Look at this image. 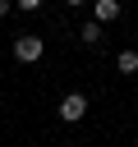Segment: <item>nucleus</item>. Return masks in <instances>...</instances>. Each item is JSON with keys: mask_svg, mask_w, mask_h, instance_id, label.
Listing matches in <instances>:
<instances>
[{"mask_svg": "<svg viewBox=\"0 0 138 147\" xmlns=\"http://www.w3.org/2000/svg\"><path fill=\"white\" fill-rule=\"evenodd\" d=\"M92 18H97L101 28L115 23V18H120V0H97V5H92Z\"/></svg>", "mask_w": 138, "mask_h": 147, "instance_id": "7ed1b4c3", "label": "nucleus"}, {"mask_svg": "<svg viewBox=\"0 0 138 147\" xmlns=\"http://www.w3.org/2000/svg\"><path fill=\"white\" fill-rule=\"evenodd\" d=\"M55 115H60L64 124H78V119L87 115V96H83V92H69V96H60V106H55Z\"/></svg>", "mask_w": 138, "mask_h": 147, "instance_id": "f03ea898", "label": "nucleus"}, {"mask_svg": "<svg viewBox=\"0 0 138 147\" xmlns=\"http://www.w3.org/2000/svg\"><path fill=\"white\" fill-rule=\"evenodd\" d=\"M78 41H87V46H97V41H101V23H97V18H87V23L78 28Z\"/></svg>", "mask_w": 138, "mask_h": 147, "instance_id": "20e7f679", "label": "nucleus"}, {"mask_svg": "<svg viewBox=\"0 0 138 147\" xmlns=\"http://www.w3.org/2000/svg\"><path fill=\"white\" fill-rule=\"evenodd\" d=\"M9 9H18V5H14V0H0V18H5Z\"/></svg>", "mask_w": 138, "mask_h": 147, "instance_id": "0eeeda50", "label": "nucleus"}, {"mask_svg": "<svg viewBox=\"0 0 138 147\" xmlns=\"http://www.w3.org/2000/svg\"><path fill=\"white\" fill-rule=\"evenodd\" d=\"M115 69L120 74H138V51H120L115 55Z\"/></svg>", "mask_w": 138, "mask_h": 147, "instance_id": "39448f33", "label": "nucleus"}, {"mask_svg": "<svg viewBox=\"0 0 138 147\" xmlns=\"http://www.w3.org/2000/svg\"><path fill=\"white\" fill-rule=\"evenodd\" d=\"M14 5H18L23 14H37V9H41V0H14Z\"/></svg>", "mask_w": 138, "mask_h": 147, "instance_id": "423d86ee", "label": "nucleus"}, {"mask_svg": "<svg viewBox=\"0 0 138 147\" xmlns=\"http://www.w3.org/2000/svg\"><path fill=\"white\" fill-rule=\"evenodd\" d=\"M69 5H74V9H78V5H87V0H69Z\"/></svg>", "mask_w": 138, "mask_h": 147, "instance_id": "6e6552de", "label": "nucleus"}, {"mask_svg": "<svg viewBox=\"0 0 138 147\" xmlns=\"http://www.w3.org/2000/svg\"><path fill=\"white\" fill-rule=\"evenodd\" d=\"M41 51H46V41H41V37H32V32H18V41H14V60H23V64H37V60H41Z\"/></svg>", "mask_w": 138, "mask_h": 147, "instance_id": "f257e3e1", "label": "nucleus"}]
</instances>
